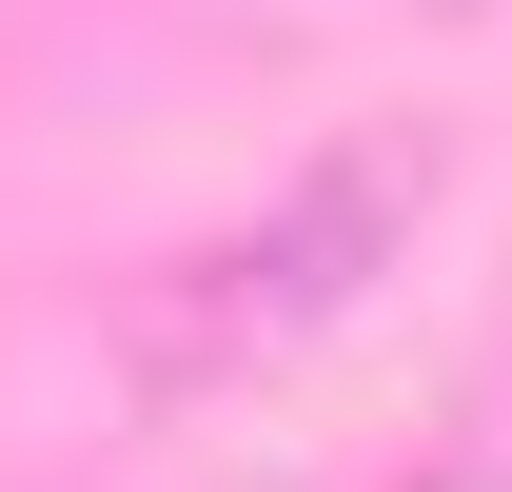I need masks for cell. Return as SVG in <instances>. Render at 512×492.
<instances>
[{
  "instance_id": "1",
  "label": "cell",
  "mask_w": 512,
  "mask_h": 492,
  "mask_svg": "<svg viewBox=\"0 0 512 492\" xmlns=\"http://www.w3.org/2000/svg\"><path fill=\"white\" fill-rule=\"evenodd\" d=\"M414 217H434V138H335V158H296L237 237H197L178 276L138 296V374H158V394H237V374L316 355L335 315L394 276Z\"/></svg>"
},
{
  "instance_id": "2",
  "label": "cell",
  "mask_w": 512,
  "mask_h": 492,
  "mask_svg": "<svg viewBox=\"0 0 512 492\" xmlns=\"http://www.w3.org/2000/svg\"><path fill=\"white\" fill-rule=\"evenodd\" d=\"M434 492H512V473H434Z\"/></svg>"
}]
</instances>
